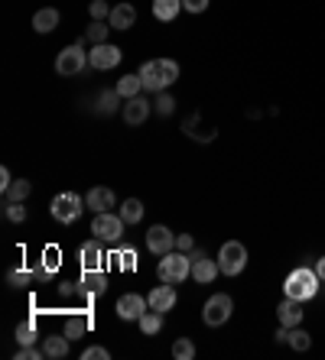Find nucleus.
Masks as SVG:
<instances>
[{"instance_id":"1","label":"nucleus","mask_w":325,"mask_h":360,"mask_svg":"<svg viewBox=\"0 0 325 360\" xmlns=\"http://www.w3.org/2000/svg\"><path fill=\"white\" fill-rule=\"evenodd\" d=\"M137 75L144 78L146 91L160 94V91H166L170 84H176V78H179V62L176 59H150L140 65Z\"/></svg>"},{"instance_id":"2","label":"nucleus","mask_w":325,"mask_h":360,"mask_svg":"<svg viewBox=\"0 0 325 360\" xmlns=\"http://www.w3.org/2000/svg\"><path fill=\"white\" fill-rule=\"evenodd\" d=\"M319 285H322V279H319L316 266H296L290 276H286V283H283V295L309 302L319 295Z\"/></svg>"},{"instance_id":"3","label":"nucleus","mask_w":325,"mask_h":360,"mask_svg":"<svg viewBox=\"0 0 325 360\" xmlns=\"http://www.w3.org/2000/svg\"><path fill=\"white\" fill-rule=\"evenodd\" d=\"M156 276H160V283H170V285H179L182 279H189L192 276V260H189V253H182V250L162 253L160 266H156Z\"/></svg>"},{"instance_id":"4","label":"nucleus","mask_w":325,"mask_h":360,"mask_svg":"<svg viewBox=\"0 0 325 360\" xmlns=\"http://www.w3.org/2000/svg\"><path fill=\"white\" fill-rule=\"evenodd\" d=\"M244 266H248V247L241 240L222 243V250H218V269H222V276H241Z\"/></svg>"},{"instance_id":"5","label":"nucleus","mask_w":325,"mask_h":360,"mask_svg":"<svg viewBox=\"0 0 325 360\" xmlns=\"http://www.w3.org/2000/svg\"><path fill=\"white\" fill-rule=\"evenodd\" d=\"M88 205H85V198L82 195H75V192H62V195H56L52 198V218L59 221V224H75L78 218H82V211H85Z\"/></svg>"},{"instance_id":"6","label":"nucleus","mask_w":325,"mask_h":360,"mask_svg":"<svg viewBox=\"0 0 325 360\" xmlns=\"http://www.w3.org/2000/svg\"><path fill=\"white\" fill-rule=\"evenodd\" d=\"M88 65V52H85V39L75 42V46H65V49L56 56V72H59L62 78H72L78 75L82 68Z\"/></svg>"},{"instance_id":"7","label":"nucleus","mask_w":325,"mask_h":360,"mask_svg":"<svg viewBox=\"0 0 325 360\" xmlns=\"http://www.w3.org/2000/svg\"><path fill=\"white\" fill-rule=\"evenodd\" d=\"M124 218L120 214H111V211H101V214H94L91 221V234L98 237L101 243H120L124 237Z\"/></svg>"},{"instance_id":"8","label":"nucleus","mask_w":325,"mask_h":360,"mask_svg":"<svg viewBox=\"0 0 325 360\" xmlns=\"http://www.w3.org/2000/svg\"><path fill=\"white\" fill-rule=\"evenodd\" d=\"M231 315H234V299L228 292H215L205 302V309H202V319H205L208 328H222Z\"/></svg>"},{"instance_id":"9","label":"nucleus","mask_w":325,"mask_h":360,"mask_svg":"<svg viewBox=\"0 0 325 360\" xmlns=\"http://www.w3.org/2000/svg\"><path fill=\"white\" fill-rule=\"evenodd\" d=\"M120 56H124V52H120L117 46L101 42V46H91V52H88V65H91L94 72H111V68L120 65Z\"/></svg>"},{"instance_id":"10","label":"nucleus","mask_w":325,"mask_h":360,"mask_svg":"<svg viewBox=\"0 0 325 360\" xmlns=\"http://www.w3.org/2000/svg\"><path fill=\"white\" fill-rule=\"evenodd\" d=\"M189 260H192V279H196L198 285L215 283V276L222 273V269H218V260H212L205 250H192L189 253Z\"/></svg>"},{"instance_id":"11","label":"nucleus","mask_w":325,"mask_h":360,"mask_svg":"<svg viewBox=\"0 0 325 360\" xmlns=\"http://www.w3.org/2000/svg\"><path fill=\"white\" fill-rule=\"evenodd\" d=\"M144 243H146V250L150 253H156V257H162V253H170V250H176V234H172L166 224H153L150 231H146V237H144Z\"/></svg>"},{"instance_id":"12","label":"nucleus","mask_w":325,"mask_h":360,"mask_svg":"<svg viewBox=\"0 0 325 360\" xmlns=\"http://www.w3.org/2000/svg\"><path fill=\"white\" fill-rule=\"evenodd\" d=\"M146 309H150V302H146L144 295H137V292L120 295L117 305H114V311H117L120 321H140V315H144Z\"/></svg>"},{"instance_id":"13","label":"nucleus","mask_w":325,"mask_h":360,"mask_svg":"<svg viewBox=\"0 0 325 360\" xmlns=\"http://www.w3.org/2000/svg\"><path fill=\"white\" fill-rule=\"evenodd\" d=\"M150 110H153V104H150V98H144V94H137V98L124 101V124L127 127H140L146 117H150Z\"/></svg>"},{"instance_id":"14","label":"nucleus","mask_w":325,"mask_h":360,"mask_svg":"<svg viewBox=\"0 0 325 360\" xmlns=\"http://www.w3.org/2000/svg\"><path fill=\"white\" fill-rule=\"evenodd\" d=\"M78 292L85 295V299L108 292V276H104V269H85L82 279H78Z\"/></svg>"},{"instance_id":"15","label":"nucleus","mask_w":325,"mask_h":360,"mask_svg":"<svg viewBox=\"0 0 325 360\" xmlns=\"http://www.w3.org/2000/svg\"><path fill=\"white\" fill-rule=\"evenodd\" d=\"M302 305H306V302L283 295V302L276 305V319H280V325H286V328L302 325V315H306V311H302Z\"/></svg>"},{"instance_id":"16","label":"nucleus","mask_w":325,"mask_h":360,"mask_svg":"<svg viewBox=\"0 0 325 360\" xmlns=\"http://www.w3.org/2000/svg\"><path fill=\"white\" fill-rule=\"evenodd\" d=\"M150 309L153 311H172L176 309V285H170V283H162V285H156V289H150Z\"/></svg>"},{"instance_id":"17","label":"nucleus","mask_w":325,"mask_h":360,"mask_svg":"<svg viewBox=\"0 0 325 360\" xmlns=\"http://www.w3.org/2000/svg\"><path fill=\"white\" fill-rule=\"evenodd\" d=\"M85 205H88V211L101 214V211H111L114 205H117V198H114L111 188H101V185H94L91 192L85 195Z\"/></svg>"},{"instance_id":"18","label":"nucleus","mask_w":325,"mask_h":360,"mask_svg":"<svg viewBox=\"0 0 325 360\" xmlns=\"http://www.w3.org/2000/svg\"><path fill=\"white\" fill-rule=\"evenodd\" d=\"M120 104H124V98H120L117 88H104V91H98V104H94V108H98V114H101V117H111V114L124 110Z\"/></svg>"},{"instance_id":"19","label":"nucleus","mask_w":325,"mask_h":360,"mask_svg":"<svg viewBox=\"0 0 325 360\" xmlns=\"http://www.w3.org/2000/svg\"><path fill=\"white\" fill-rule=\"evenodd\" d=\"M134 23H137V10L130 7V4H117V7L111 10V17H108V26H111V30H120V33L130 30Z\"/></svg>"},{"instance_id":"20","label":"nucleus","mask_w":325,"mask_h":360,"mask_svg":"<svg viewBox=\"0 0 325 360\" xmlns=\"http://www.w3.org/2000/svg\"><path fill=\"white\" fill-rule=\"evenodd\" d=\"M78 257H82V266L85 269H101V263H104L101 240H98V237H94V240H85L82 250H78Z\"/></svg>"},{"instance_id":"21","label":"nucleus","mask_w":325,"mask_h":360,"mask_svg":"<svg viewBox=\"0 0 325 360\" xmlns=\"http://www.w3.org/2000/svg\"><path fill=\"white\" fill-rule=\"evenodd\" d=\"M43 354H46V360H65L69 357V338L65 335H49L43 341Z\"/></svg>"},{"instance_id":"22","label":"nucleus","mask_w":325,"mask_h":360,"mask_svg":"<svg viewBox=\"0 0 325 360\" xmlns=\"http://www.w3.org/2000/svg\"><path fill=\"white\" fill-rule=\"evenodd\" d=\"M56 26H59V10H56V7L36 10V17H33V30H36V33H52Z\"/></svg>"},{"instance_id":"23","label":"nucleus","mask_w":325,"mask_h":360,"mask_svg":"<svg viewBox=\"0 0 325 360\" xmlns=\"http://www.w3.org/2000/svg\"><path fill=\"white\" fill-rule=\"evenodd\" d=\"M179 10H182V0H153V17L160 23H172L179 17Z\"/></svg>"},{"instance_id":"24","label":"nucleus","mask_w":325,"mask_h":360,"mask_svg":"<svg viewBox=\"0 0 325 360\" xmlns=\"http://www.w3.org/2000/svg\"><path fill=\"white\" fill-rule=\"evenodd\" d=\"M85 331H91V315H85V311H75V315L65 321V338H69V341H75V338H82Z\"/></svg>"},{"instance_id":"25","label":"nucleus","mask_w":325,"mask_h":360,"mask_svg":"<svg viewBox=\"0 0 325 360\" xmlns=\"http://www.w3.org/2000/svg\"><path fill=\"white\" fill-rule=\"evenodd\" d=\"M114 88L120 91V98H124V101L137 98V94H144V91H146V88H144V78H140V75H124L117 84H114Z\"/></svg>"},{"instance_id":"26","label":"nucleus","mask_w":325,"mask_h":360,"mask_svg":"<svg viewBox=\"0 0 325 360\" xmlns=\"http://www.w3.org/2000/svg\"><path fill=\"white\" fill-rule=\"evenodd\" d=\"M117 214L124 218V224H140V221H144V201L140 198H124V205H120Z\"/></svg>"},{"instance_id":"27","label":"nucleus","mask_w":325,"mask_h":360,"mask_svg":"<svg viewBox=\"0 0 325 360\" xmlns=\"http://www.w3.org/2000/svg\"><path fill=\"white\" fill-rule=\"evenodd\" d=\"M140 331H144L146 338H153V335H160V328H162V311H153V309H146L144 315H140Z\"/></svg>"},{"instance_id":"28","label":"nucleus","mask_w":325,"mask_h":360,"mask_svg":"<svg viewBox=\"0 0 325 360\" xmlns=\"http://www.w3.org/2000/svg\"><path fill=\"white\" fill-rule=\"evenodd\" d=\"M30 192H33V185L26 182V179H13V182H10V188L4 192V198H7V201H26V198H30Z\"/></svg>"},{"instance_id":"29","label":"nucleus","mask_w":325,"mask_h":360,"mask_svg":"<svg viewBox=\"0 0 325 360\" xmlns=\"http://www.w3.org/2000/svg\"><path fill=\"white\" fill-rule=\"evenodd\" d=\"M172 357L192 360L196 357V341H192V338H176V341H172Z\"/></svg>"},{"instance_id":"30","label":"nucleus","mask_w":325,"mask_h":360,"mask_svg":"<svg viewBox=\"0 0 325 360\" xmlns=\"http://www.w3.org/2000/svg\"><path fill=\"white\" fill-rule=\"evenodd\" d=\"M7 283L13 285V289H26V285L36 283V276H33V269H10V273H7Z\"/></svg>"},{"instance_id":"31","label":"nucleus","mask_w":325,"mask_h":360,"mask_svg":"<svg viewBox=\"0 0 325 360\" xmlns=\"http://www.w3.org/2000/svg\"><path fill=\"white\" fill-rule=\"evenodd\" d=\"M293 347V351H309L312 347V338H309V331H302L300 325L290 328V341H286Z\"/></svg>"},{"instance_id":"32","label":"nucleus","mask_w":325,"mask_h":360,"mask_svg":"<svg viewBox=\"0 0 325 360\" xmlns=\"http://www.w3.org/2000/svg\"><path fill=\"white\" fill-rule=\"evenodd\" d=\"M4 218H7L10 224H23V221H26L23 201H4Z\"/></svg>"},{"instance_id":"33","label":"nucleus","mask_w":325,"mask_h":360,"mask_svg":"<svg viewBox=\"0 0 325 360\" xmlns=\"http://www.w3.org/2000/svg\"><path fill=\"white\" fill-rule=\"evenodd\" d=\"M17 341H20V347H26V344H36V341H39V335H36V325H33V321H23V325H17Z\"/></svg>"},{"instance_id":"34","label":"nucleus","mask_w":325,"mask_h":360,"mask_svg":"<svg viewBox=\"0 0 325 360\" xmlns=\"http://www.w3.org/2000/svg\"><path fill=\"white\" fill-rule=\"evenodd\" d=\"M108 30H111V26H104V23H98V20H94V23L88 26L85 39L91 42V46H101V42H108Z\"/></svg>"},{"instance_id":"35","label":"nucleus","mask_w":325,"mask_h":360,"mask_svg":"<svg viewBox=\"0 0 325 360\" xmlns=\"http://www.w3.org/2000/svg\"><path fill=\"white\" fill-rule=\"evenodd\" d=\"M153 110L160 114V117H170L172 110H176V101H172L166 91H160V94H156V101H153Z\"/></svg>"},{"instance_id":"36","label":"nucleus","mask_w":325,"mask_h":360,"mask_svg":"<svg viewBox=\"0 0 325 360\" xmlns=\"http://www.w3.org/2000/svg\"><path fill=\"white\" fill-rule=\"evenodd\" d=\"M111 10L114 7H108L104 0H91V4H88V13H91V20H98V23H104V20L111 17Z\"/></svg>"},{"instance_id":"37","label":"nucleus","mask_w":325,"mask_h":360,"mask_svg":"<svg viewBox=\"0 0 325 360\" xmlns=\"http://www.w3.org/2000/svg\"><path fill=\"white\" fill-rule=\"evenodd\" d=\"M117 266L127 269V273H130V269H137V253L130 250V247H127V250H117Z\"/></svg>"},{"instance_id":"38","label":"nucleus","mask_w":325,"mask_h":360,"mask_svg":"<svg viewBox=\"0 0 325 360\" xmlns=\"http://www.w3.org/2000/svg\"><path fill=\"white\" fill-rule=\"evenodd\" d=\"M17 360H46V354H43V347L26 344V347H20V351H17Z\"/></svg>"},{"instance_id":"39","label":"nucleus","mask_w":325,"mask_h":360,"mask_svg":"<svg viewBox=\"0 0 325 360\" xmlns=\"http://www.w3.org/2000/svg\"><path fill=\"white\" fill-rule=\"evenodd\" d=\"M82 357H85V360H111V351L98 344V347H88V351L82 354Z\"/></svg>"},{"instance_id":"40","label":"nucleus","mask_w":325,"mask_h":360,"mask_svg":"<svg viewBox=\"0 0 325 360\" xmlns=\"http://www.w3.org/2000/svg\"><path fill=\"white\" fill-rule=\"evenodd\" d=\"M176 250H182V253H192V250H196V240H192V234H176Z\"/></svg>"},{"instance_id":"41","label":"nucleus","mask_w":325,"mask_h":360,"mask_svg":"<svg viewBox=\"0 0 325 360\" xmlns=\"http://www.w3.org/2000/svg\"><path fill=\"white\" fill-rule=\"evenodd\" d=\"M52 273H56V269H52V266H46V263H39V266L33 269L36 285H39V283H49V279H52Z\"/></svg>"},{"instance_id":"42","label":"nucleus","mask_w":325,"mask_h":360,"mask_svg":"<svg viewBox=\"0 0 325 360\" xmlns=\"http://www.w3.org/2000/svg\"><path fill=\"white\" fill-rule=\"evenodd\" d=\"M182 10H189V13H202V10H208V0H182Z\"/></svg>"},{"instance_id":"43","label":"nucleus","mask_w":325,"mask_h":360,"mask_svg":"<svg viewBox=\"0 0 325 360\" xmlns=\"http://www.w3.org/2000/svg\"><path fill=\"white\" fill-rule=\"evenodd\" d=\"M43 263H46V266L56 269V266H59V250H56V247H49V250L43 253Z\"/></svg>"},{"instance_id":"44","label":"nucleus","mask_w":325,"mask_h":360,"mask_svg":"<svg viewBox=\"0 0 325 360\" xmlns=\"http://www.w3.org/2000/svg\"><path fill=\"white\" fill-rule=\"evenodd\" d=\"M10 182H13V176H10V169H0V188H4V192L10 188Z\"/></svg>"},{"instance_id":"45","label":"nucleus","mask_w":325,"mask_h":360,"mask_svg":"<svg viewBox=\"0 0 325 360\" xmlns=\"http://www.w3.org/2000/svg\"><path fill=\"white\" fill-rule=\"evenodd\" d=\"M316 273H319V279L325 283V257H319V260H316Z\"/></svg>"}]
</instances>
